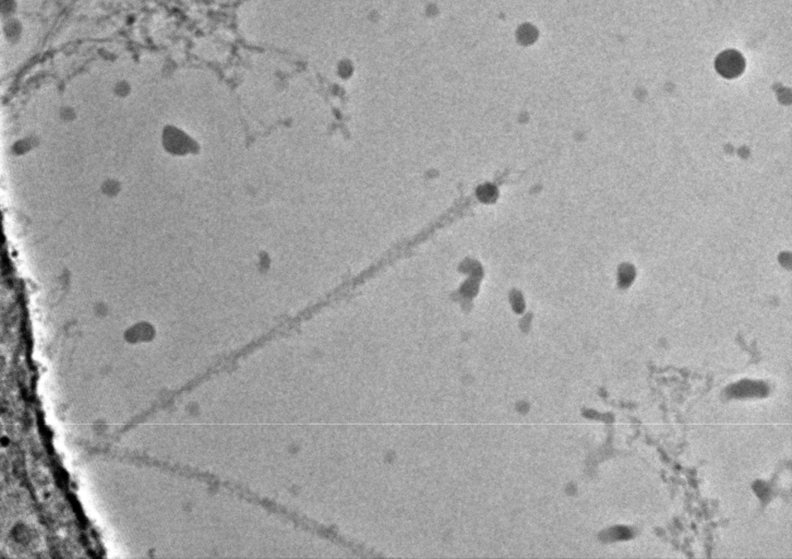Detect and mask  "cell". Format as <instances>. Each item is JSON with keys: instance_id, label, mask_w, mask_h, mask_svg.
I'll list each match as a JSON object with an SVG mask.
<instances>
[{"instance_id": "obj_1", "label": "cell", "mask_w": 792, "mask_h": 559, "mask_svg": "<svg viewBox=\"0 0 792 559\" xmlns=\"http://www.w3.org/2000/svg\"><path fill=\"white\" fill-rule=\"evenodd\" d=\"M745 68V60L737 50H726L719 54L716 60L717 72L725 78L740 76Z\"/></svg>"}, {"instance_id": "obj_2", "label": "cell", "mask_w": 792, "mask_h": 559, "mask_svg": "<svg viewBox=\"0 0 792 559\" xmlns=\"http://www.w3.org/2000/svg\"><path fill=\"white\" fill-rule=\"evenodd\" d=\"M769 394V386L765 382L742 380L727 388L728 398H762Z\"/></svg>"}, {"instance_id": "obj_3", "label": "cell", "mask_w": 792, "mask_h": 559, "mask_svg": "<svg viewBox=\"0 0 792 559\" xmlns=\"http://www.w3.org/2000/svg\"><path fill=\"white\" fill-rule=\"evenodd\" d=\"M605 536L609 541L629 540L632 538V531L627 526H615L605 532Z\"/></svg>"}]
</instances>
